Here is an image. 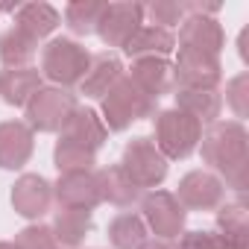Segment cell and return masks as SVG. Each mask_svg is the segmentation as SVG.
Listing matches in <instances>:
<instances>
[{"label":"cell","mask_w":249,"mask_h":249,"mask_svg":"<svg viewBox=\"0 0 249 249\" xmlns=\"http://www.w3.org/2000/svg\"><path fill=\"white\" fill-rule=\"evenodd\" d=\"M173 196L185 211H217L226 202V185L211 170H191L179 179Z\"/></svg>","instance_id":"cell-8"},{"label":"cell","mask_w":249,"mask_h":249,"mask_svg":"<svg viewBox=\"0 0 249 249\" xmlns=\"http://www.w3.org/2000/svg\"><path fill=\"white\" fill-rule=\"evenodd\" d=\"M176 240L179 243L173 249H217V231H205V229L182 231Z\"/></svg>","instance_id":"cell-32"},{"label":"cell","mask_w":249,"mask_h":249,"mask_svg":"<svg viewBox=\"0 0 249 249\" xmlns=\"http://www.w3.org/2000/svg\"><path fill=\"white\" fill-rule=\"evenodd\" d=\"M59 24H62L59 9L50 6V3H44V0H36V3H21L18 12H15V27L24 30L27 36H33L36 41L53 36Z\"/></svg>","instance_id":"cell-23"},{"label":"cell","mask_w":249,"mask_h":249,"mask_svg":"<svg viewBox=\"0 0 249 249\" xmlns=\"http://www.w3.org/2000/svg\"><path fill=\"white\" fill-rule=\"evenodd\" d=\"M117 164L126 170V176L141 191H156L167 179V167H170V161L159 153V147L147 135H135L132 141H126Z\"/></svg>","instance_id":"cell-6"},{"label":"cell","mask_w":249,"mask_h":249,"mask_svg":"<svg viewBox=\"0 0 249 249\" xmlns=\"http://www.w3.org/2000/svg\"><path fill=\"white\" fill-rule=\"evenodd\" d=\"M249 132L240 120H217L199 138V156L211 173L220 176L226 191L246 194L249 188Z\"/></svg>","instance_id":"cell-1"},{"label":"cell","mask_w":249,"mask_h":249,"mask_svg":"<svg viewBox=\"0 0 249 249\" xmlns=\"http://www.w3.org/2000/svg\"><path fill=\"white\" fill-rule=\"evenodd\" d=\"M36 150V132L24 120L0 123V170H21Z\"/></svg>","instance_id":"cell-14"},{"label":"cell","mask_w":249,"mask_h":249,"mask_svg":"<svg viewBox=\"0 0 249 249\" xmlns=\"http://www.w3.org/2000/svg\"><path fill=\"white\" fill-rule=\"evenodd\" d=\"M237 53H240V62L249 65V27H243L237 36Z\"/></svg>","instance_id":"cell-33"},{"label":"cell","mask_w":249,"mask_h":249,"mask_svg":"<svg viewBox=\"0 0 249 249\" xmlns=\"http://www.w3.org/2000/svg\"><path fill=\"white\" fill-rule=\"evenodd\" d=\"M156 111H159V100L144 94L126 73H123L111 85V91L100 100V117H103L108 132H126L132 123L147 120Z\"/></svg>","instance_id":"cell-2"},{"label":"cell","mask_w":249,"mask_h":249,"mask_svg":"<svg viewBox=\"0 0 249 249\" xmlns=\"http://www.w3.org/2000/svg\"><path fill=\"white\" fill-rule=\"evenodd\" d=\"M141 27H144V6L132 3V0H117V3H106L94 36H100V41L106 47H120L123 50V44H126Z\"/></svg>","instance_id":"cell-9"},{"label":"cell","mask_w":249,"mask_h":249,"mask_svg":"<svg viewBox=\"0 0 249 249\" xmlns=\"http://www.w3.org/2000/svg\"><path fill=\"white\" fill-rule=\"evenodd\" d=\"M79 108V97L68 88H56V85H44L27 106V126L33 132H44V135H59L65 129V123L71 120V114Z\"/></svg>","instance_id":"cell-5"},{"label":"cell","mask_w":249,"mask_h":249,"mask_svg":"<svg viewBox=\"0 0 249 249\" xmlns=\"http://www.w3.org/2000/svg\"><path fill=\"white\" fill-rule=\"evenodd\" d=\"M141 217L150 229V234H156V240H176L185 231L188 223V211L179 205V199L173 196V191H147L141 196Z\"/></svg>","instance_id":"cell-7"},{"label":"cell","mask_w":249,"mask_h":249,"mask_svg":"<svg viewBox=\"0 0 249 249\" xmlns=\"http://www.w3.org/2000/svg\"><path fill=\"white\" fill-rule=\"evenodd\" d=\"M88 65L91 53L76 38H50L41 47V76L56 88H79Z\"/></svg>","instance_id":"cell-4"},{"label":"cell","mask_w":249,"mask_h":249,"mask_svg":"<svg viewBox=\"0 0 249 249\" xmlns=\"http://www.w3.org/2000/svg\"><path fill=\"white\" fill-rule=\"evenodd\" d=\"M217 249H249V246H246V240H240V237L217 234Z\"/></svg>","instance_id":"cell-34"},{"label":"cell","mask_w":249,"mask_h":249,"mask_svg":"<svg viewBox=\"0 0 249 249\" xmlns=\"http://www.w3.org/2000/svg\"><path fill=\"white\" fill-rule=\"evenodd\" d=\"M176 47L188 53H205V56H220L226 47V30L217 18H202V15H185L179 24Z\"/></svg>","instance_id":"cell-13"},{"label":"cell","mask_w":249,"mask_h":249,"mask_svg":"<svg viewBox=\"0 0 249 249\" xmlns=\"http://www.w3.org/2000/svg\"><path fill=\"white\" fill-rule=\"evenodd\" d=\"M223 82V65L220 56H205V53H188L179 50L173 62V91L182 88H220Z\"/></svg>","instance_id":"cell-11"},{"label":"cell","mask_w":249,"mask_h":249,"mask_svg":"<svg viewBox=\"0 0 249 249\" xmlns=\"http://www.w3.org/2000/svg\"><path fill=\"white\" fill-rule=\"evenodd\" d=\"M53 237L59 243V249H79L85 243V237L94 229V211H82V208H56L53 214Z\"/></svg>","instance_id":"cell-20"},{"label":"cell","mask_w":249,"mask_h":249,"mask_svg":"<svg viewBox=\"0 0 249 249\" xmlns=\"http://www.w3.org/2000/svg\"><path fill=\"white\" fill-rule=\"evenodd\" d=\"M12 246H15V249H59V243H56V237H53V229L44 226V223H30V226H24V229L15 234Z\"/></svg>","instance_id":"cell-31"},{"label":"cell","mask_w":249,"mask_h":249,"mask_svg":"<svg viewBox=\"0 0 249 249\" xmlns=\"http://www.w3.org/2000/svg\"><path fill=\"white\" fill-rule=\"evenodd\" d=\"M223 103L231 108V114H234V120H246V114H249V73L243 71V73H237V76H231L229 82H226V97H223Z\"/></svg>","instance_id":"cell-30"},{"label":"cell","mask_w":249,"mask_h":249,"mask_svg":"<svg viewBox=\"0 0 249 249\" xmlns=\"http://www.w3.org/2000/svg\"><path fill=\"white\" fill-rule=\"evenodd\" d=\"M103 9H106L103 0H73V3L65 6V27L73 36H82V38L85 36H94Z\"/></svg>","instance_id":"cell-26"},{"label":"cell","mask_w":249,"mask_h":249,"mask_svg":"<svg viewBox=\"0 0 249 249\" xmlns=\"http://www.w3.org/2000/svg\"><path fill=\"white\" fill-rule=\"evenodd\" d=\"M44 88L38 68H3L0 71V100L12 108H24Z\"/></svg>","instance_id":"cell-16"},{"label":"cell","mask_w":249,"mask_h":249,"mask_svg":"<svg viewBox=\"0 0 249 249\" xmlns=\"http://www.w3.org/2000/svg\"><path fill=\"white\" fill-rule=\"evenodd\" d=\"M123 73L126 71H123V62H120L117 53H111V50L91 53V65H88V71H85V76L79 82V91L88 100H103Z\"/></svg>","instance_id":"cell-15"},{"label":"cell","mask_w":249,"mask_h":249,"mask_svg":"<svg viewBox=\"0 0 249 249\" xmlns=\"http://www.w3.org/2000/svg\"><path fill=\"white\" fill-rule=\"evenodd\" d=\"M202 138V123L194 120L191 114L173 108H159L153 114V144L167 161H182L188 159Z\"/></svg>","instance_id":"cell-3"},{"label":"cell","mask_w":249,"mask_h":249,"mask_svg":"<svg viewBox=\"0 0 249 249\" xmlns=\"http://www.w3.org/2000/svg\"><path fill=\"white\" fill-rule=\"evenodd\" d=\"M9 202L18 217L41 223V217H47L53 208V182H47L41 173H21L12 185Z\"/></svg>","instance_id":"cell-10"},{"label":"cell","mask_w":249,"mask_h":249,"mask_svg":"<svg viewBox=\"0 0 249 249\" xmlns=\"http://www.w3.org/2000/svg\"><path fill=\"white\" fill-rule=\"evenodd\" d=\"M144 18H150L153 27H161V30H176L182 21H185V9L176 0H153V3L144 6Z\"/></svg>","instance_id":"cell-29"},{"label":"cell","mask_w":249,"mask_h":249,"mask_svg":"<svg viewBox=\"0 0 249 249\" xmlns=\"http://www.w3.org/2000/svg\"><path fill=\"white\" fill-rule=\"evenodd\" d=\"M141 249H173V246H170L167 240H156V237H153V240H147Z\"/></svg>","instance_id":"cell-35"},{"label":"cell","mask_w":249,"mask_h":249,"mask_svg":"<svg viewBox=\"0 0 249 249\" xmlns=\"http://www.w3.org/2000/svg\"><path fill=\"white\" fill-rule=\"evenodd\" d=\"M59 135H62V138H71V141H76V144H82V147H88V150L97 153V150L106 144L108 129H106L100 111H94V108H88V106H79V108L71 114V120L65 123V129H62Z\"/></svg>","instance_id":"cell-21"},{"label":"cell","mask_w":249,"mask_h":249,"mask_svg":"<svg viewBox=\"0 0 249 249\" xmlns=\"http://www.w3.org/2000/svg\"><path fill=\"white\" fill-rule=\"evenodd\" d=\"M53 164H56L59 173L94 170L97 153L88 150V147H82V144H76V141H71V138H62V135H59V141H56V147H53Z\"/></svg>","instance_id":"cell-27"},{"label":"cell","mask_w":249,"mask_h":249,"mask_svg":"<svg viewBox=\"0 0 249 249\" xmlns=\"http://www.w3.org/2000/svg\"><path fill=\"white\" fill-rule=\"evenodd\" d=\"M53 202H59V208L94 211V208L103 202V199H100L97 170H71V173H59V179L53 182Z\"/></svg>","instance_id":"cell-12"},{"label":"cell","mask_w":249,"mask_h":249,"mask_svg":"<svg viewBox=\"0 0 249 249\" xmlns=\"http://www.w3.org/2000/svg\"><path fill=\"white\" fill-rule=\"evenodd\" d=\"M176 97V108L191 114L194 120H199L202 126H211V123L220 120L223 111V94L220 88H182L173 94Z\"/></svg>","instance_id":"cell-22"},{"label":"cell","mask_w":249,"mask_h":249,"mask_svg":"<svg viewBox=\"0 0 249 249\" xmlns=\"http://www.w3.org/2000/svg\"><path fill=\"white\" fill-rule=\"evenodd\" d=\"M0 249H15V246H12L9 240H0Z\"/></svg>","instance_id":"cell-36"},{"label":"cell","mask_w":249,"mask_h":249,"mask_svg":"<svg viewBox=\"0 0 249 249\" xmlns=\"http://www.w3.org/2000/svg\"><path fill=\"white\" fill-rule=\"evenodd\" d=\"M217 234L249 240V208H246L243 196L234 202H223L217 208Z\"/></svg>","instance_id":"cell-28"},{"label":"cell","mask_w":249,"mask_h":249,"mask_svg":"<svg viewBox=\"0 0 249 249\" xmlns=\"http://www.w3.org/2000/svg\"><path fill=\"white\" fill-rule=\"evenodd\" d=\"M36 56H38V41L24 30L9 27L0 36V62H3V68H33Z\"/></svg>","instance_id":"cell-25"},{"label":"cell","mask_w":249,"mask_h":249,"mask_svg":"<svg viewBox=\"0 0 249 249\" xmlns=\"http://www.w3.org/2000/svg\"><path fill=\"white\" fill-rule=\"evenodd\" d=\"M97 182H100V199L114 205V208H132L141 202L144 191L126 176V170H123L120 164H108V167H100L97 170Z\"/></svg>","instance_id":"cell-17"},{"label":"cell","mask_w":249,"mask_h":249,"mask_svg":"<svg viewBox=\"0 0 249 249\" xmlns=\"http://www.w3.org/2000/svg\"><path fill=\"white\" fill-rule=\"evenodd\" d=\"M123 53L132 62L135 59H170L176 53V33L144 24L126 44H123Z\"/></svg>","instance_id":"cell-19"},{"label":"cell","mask_w":249,"mask_h":249,"mask_svg":"<svg viewBox=\"0 0 249 249\" xmlns=\"http://www.w3.org/2000/svg\"><path fill=\"white\" fill-rule=\"evenodd\" d=\"M106 234L114 249H141L150 240V229L138 211H120L117 217H111Z\"/></svg>","instance_id":"cell-24"},{"label":"cell","mask_w":249,"mask_h":249,"mask_svg":"<svg viewBox=\"0 0 249 249\" xmlns=\"http://www.w3.org/2000/svg\"><path fill=\"white\" fill-rule=\"evenodd\" d=\"M126 76L153 100H161L173 91V62L170 59H135Z\"/></svg>","instance_id":"cell-18"}]
</instances>
